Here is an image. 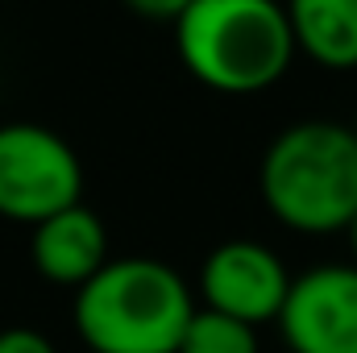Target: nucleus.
Returning a JSON list of instances; mask_svg holds the SVG:
<instances>
[{"mask_svg": "<svg viewBox=\"0 0 357 353\" xmlns=\"http://www.w3.org/2000/svg\"><path fill=\"white\" fill-rule=\"evenodd\" d=\"M175 46L183 67L225 96L274 88L295 59L287 8L274 0H191L175 21Z\"/></svg>", "mask_w": 357, "mask_h": 353, "instance_id": "f257e3e1", "label": "nucleus"}, {"mask_svg": "<svg viewBox=\"0 0 357 353\" xmlns=\"http://www.w3.org/2000/svg\"><path fill=\"white\" fill-rule=\"evenodd\" d=\"M191 287L158 258L104 262L75 291V333L91 353H178Z\"/></svg>", "mask_w": 357, "mask_h": 353, "instance_id": "f03ea898", "label": "nucleus"}, {"mask_svg": "<svg viewBox=\"0 0 357 353\" xmlns=\"http://www.w3.org/2000/svg\"><path fill=\"white\" fill-rule=\"evenodd\" d=\"M262 200L295 233H341L357 216V133L328 121H299L270 142Z\"/></svg>", "mask_w": 357, "mask_h": 353, "instance_id": "7ed1b4c3", "label": "nucleus"}, {"mask_svg": "<svg viewBox=\"0 0 357 353\" xmlns=\"http://www.w3.org/2000/svg\"><path fill=\"white\" fill-rule=\"evenodd\" d=\"M84 167L75 150L46 125H0V216L42 225L46 216L79 204Z\"/></svg>", "mask_w": 357, "mask_h": 353, "instance_id": "20e7f679", "label": "nucleus"}, {"mask_svg": "<svg viewBox=\"0 0 357 353\" xmlns=\"http://www.w3.org/2000/svg\"><path fill=\"white\" fill-rule=\"evenodd\" d=\"M278 329L291 353H357V266H316L291 278Z\"/></svg>", "mask_w": 357, "mask_h": 353, "instance_id": "39448f33", "label": "nucleus"}, {"mask_svg": "<svg viewBox=\"0 0 357 353\" xmlns=\"http://www.w3.org/2000/svg\"><path fill=\"white\" fill-rule=\"evenodd\" d=\"M199 291H204V308L258 329L278 320L291 291V274L262 241H225L208 254L199 270Z\"/></svg>", "mask_w": 357, "mask_h": 353, "instance_id": "423d86ee", "label": "nucleus"}, {"mask_svg": "<svg viewBox=\"0 0 357 353\" xmlns=\"http://www.w3.org/2000/svg\"><path fill=\"white\" fill-rule=\"evenodd\" d=\"M29 258H33V270L46 283H59V287H75L79 291L91 274L108 262L104 220L91 208H84V204H71V208L46 216L42 225H33Z\"/></svg>", "mask_w": 357, "mask_h": 353, "instance_id": "0eeeda50", "label": "nucleus"}, {"mask_svg": "<svg viewBox=\"0 0 357 353\" xmlns=\"http://www.w3.org/2000/svg\"><path fill=\"white\" fill-rule=\"evenodd\" d=\"M295 50L328 71L357 67V0H287Z\"/></svg>", "mask_w": 357, "mask_h": 353, "instance_id": "6e6552de", "label": "nucleus"}, {"mask_svg": "<svg viewBox=\"0 0 357 353\" xmlns=\"http://www.w3.org/2000/svg\"><path fill=\"white\" fill-rule=\"evenodd\" d=\"M178 353H258V329L225 312L195 308L183 329Z\"/></svg>", "mask_w": 357, "mask_h": 353, "instance_id": "1a4fd4ad", "label": "nucleus"}, {"mask_svg": "<svg viewBox=\"0 0 357 353\" xmlns=\"http://www.w3.org/2000/svg\"><path fill=\"white\" fill-rule=\"evenodd\" d=\"M0 353H59V350L38 329H4L0 333Z\"/></svg>", "mask_w": 357, "mask_h": 353, "instance_id": "9d476101", "label": "nucleus"}, {"mask_svg": "<svg viewBox=\"0 0 357 353\" xmlns=\"http://www.w3.org/2000/svg\"><path fill=\"white\" fill-rule=\"evenodd\" d=\"M137 17L146 21H178V13L191 4V0H125Z\"/></svg>", "mask_w": 357, "mask_h": 353, "instance_id": "9b49d317", "label": "nucleus"}, {"mask_svg": "<svg viewBox=\"0 0 357 353\" xmlns=\"http://www.w3.org/2000/svg\"><path fill=\"white\" fill-rule=\"evenodd\" d=\"M345 233H349V246H354V266H357V216H354V225H349Z\"/></svg>", "mask_w": 357, "mask_h": 353, "instance_id": "f8f14e48", "label": "nucleus"}, {"mask_svg": "<svg viewBox=\"0 0 357 353\" xmlns=\"http://www.w3.org/2000/svg\"><path fill=\"white\" fill-rule=\"evenodd\" d=\"M354 133H357V121H354Z\"/></svg>", "mask_w": 357, "mask_h": 353, "instance_id": "ddd939ff", "label": "nucleus"}]
</instances>
